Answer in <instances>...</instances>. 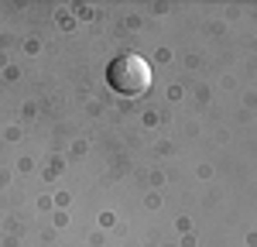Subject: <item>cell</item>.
<instances>
[{
  "label": "cell",
  "mask_w": 257,
  "mask_h": 247,
  "mask_svg": "<svg viewBox=\"0 0 257 247\" xmlns=\"http://www.w3.org/2000/svg\"><path fill=\"white\" fill-rule=\"evenodd\" d=\"M106 82H110L113 93L138 100V96H144V93L151 89L155 72H151V65H148L144 55H138V52H123V55H117V59L106 65Z\"/></svg>",
  "instance_id": "cell-1"
}]
</instances>
